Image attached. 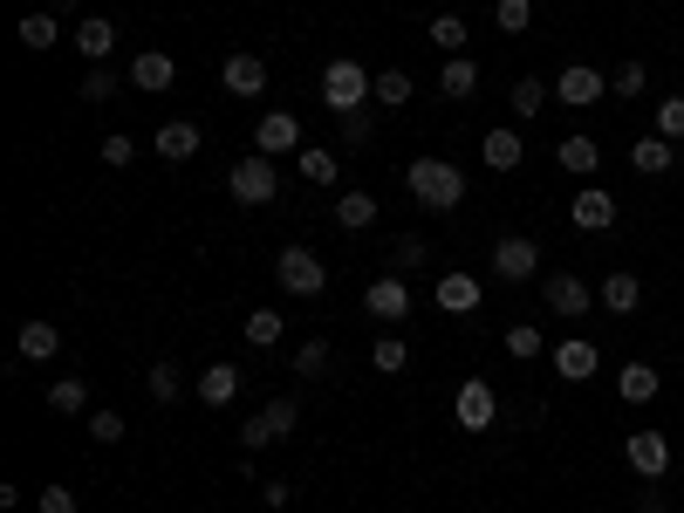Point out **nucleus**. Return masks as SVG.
Here are the masks:
<instances>
[{"label": "nucleus", "mask_w": 684, "mask_h": 513, "mask_svg": "<svg viewBox=\"0 0 684 513\" xmlns=\"http://www.w3.org/2000/svg\"><path fill=\"white\" fill-rule=\"evenodd\" d=\"M405 185H411V199L425 213H459L466 206V172L446 165V157H418V165L405 172Z\"/></svg>", "instance_id": "1"}, {"label": "nucleus", "mask_w": 684, "mask_h": 513, "mask_svg": "<svg viewBox=\"0 0 684 513\" xmlns=\"http://www.w3.org/2000/svg\"><path fill=\"white\" fill-rule=\"evenodd\" d=\"M321 103H329L336 116L364 110V103H370V69H364V62H349V55H336L329 69H321Z\"/></svg>", "instance_id": "2"}, {"label": "nucleus", "mask_w": 684, "mask_h": 513, "mask_svg": "<svg viewBox=\"0 0 684 513\" xmlns=\"http://www.w3.org/2000/svg\"><path fill=\"white\" fill-rule=\"evenodd\" d=\"M274 281L288 288V295H302V301H315L321 288H329V260L308 254V247H280L274 254Z\"/></svg>", "instance_id": "3"}, {"label": "nucleus", "mask_w": 684, "mask_h": 513, "mask_svg": "<svg viewBox=\"0 0 684 513\" xmlns=\"http://www.w3.org/2000/svg\"><path fill=\"white\" fill-rule=\"evenodd\" d=\"M226 192L239 206H274V192H280V178H274V157L267 151H247L239 165L226 172Z\"/></svg>", "instance_id": "4"}, {"label": "nucleus", "mask_w": 684, "mask_h": 513, "mask_svg": "<svg viewBox=\"0 0 684 513\" xmlns=\"http://www.w3.org/2000/svg\"><path fill=\"white\" fill-rule=\"evenodd\" d=\"M602 96H610V75L589 69V62H569L554 75V103H569V110H595Z\"/></svg>", "instance_id": "5"}, {"label": "nucleus", "mask_w": 684, "mask_h": 513, "mask_svg": "<svg viewBox=\"0 0 684 513\" xmlns=\"http://www.w3.org/2000/svg\"><path fill=\"white\" fill-rule=\"evenodd\" d=\"M452 418H459V431H487V424L500 418L493 383H487V377H466V383H459V398H452Z\"/></svg>", "instance_id": "6"}, {"label": "nucleus", "mask_w": 684, "mask_h": 513, "mask_svg": "<svg viewBox=\"0 0 684 513\" xmlns=\"http://www.w3.org/2000/svg\"><path fill=\"white\" fill-rule=\"evenodd\" d=\"M534 267H541V247L528 240V233H507V240L493 247V274L507 288H520V281H534Z\"/></svg>", "instance_id": "7"}, {"label": "nucleus", "mask_w": 684, "mask_h": 513, "mask_svg": "<svg viewBox=\"0 0 684 513\" xmlns=\"http://www.w3.org/2000/svg\"><path fill=\"white\" fill-rule=\"evenodd\" d=\"M418 301H411V288L397 281V274H377V281L364 288V315H377V322H405Z\"/></svg>", "instance_id": "8"}, {"label": "nucleus", "mask_w": 684, "mask_h": 513, "mask_svg": "<svg viewBox=\"0 0 684 513\" xmlns=\"http://www.w3.org/2000/svg\"><path fill=\"white\" fill-rule=\"evenodd\" d=\"M630 465H636V480H664V472H671V439H664V431H630Z\"/></svg>", "instance_id": "9"}, {"label": "nucleus", "mask_w": 684, "mask_h": 513, "mask_svg": "<svg viewBox=\"0 0 684 513\" xmlns=\"http://www.w3.org/2000/svg\"><path fill=\"white\" fill-rule=\"evenodd\" d=\"M569 219H575L582 233H610V226H616V199H610L602 185H582L575 199H569Z\"/></svg>", "instance_id": "10"}, {"label": "nucleus", "mask_w": 684, "mask_h": 513, "mask_svg": "<svg viewBox=\"0 0 684 513\" xmlns=\"http://www.w3.org/2000/svg\"><path fill=\"white\" fill-rule=\"evenodd\" d=\"M595 370H602V349H595V342H582V336H569V342H561V349H554V377H561V383H589Z\"/></svg>", "instance_id": "11"}, {"label": "nucleus", "mask_w": 684, "mask_h": 513, "mask_svg": "<svg viewBox=\"0 0 684 513\" xmlns=\"http://www.w3.org/2000/svg\"><path fill=\"white\" fill-rule=\"evenodd\" d=\"M431 301L446 308V315H472V308H479V274H466V267H452V274H438V288H431Z\"/></svg>", "instance_id": "12"}, {"label": "nucleus", "mask_w": 684, "mask_h": 513, "mask_svg": "<svg viewBox=\"0 0 684 513\" xmlns=\"http://www.w3.org/2000/svg\"><path fill=\"white\" fill-rule=\"evenodd\" d=\"M541 295H548V315H589V301H595L582 274H548Z\"/></svg>", "instance_id": "13"}, {"label": "nucleus", "mask_w": 684, "mask_h": 513, "mask_svg": "<svg viewBox=\"0 0 684 513\" xmlns=\"http://www.w3.org/2000/svg\"><path fill=\"white\" fill-rule=\"evenodd\" d=\"M131 83H137L144 96H165V90L178 83V62H172L165 49H144V55L131 62Z\"/></svg>", "instance_id": "14"}, {"label": "nucleus", "mask_w": 684, "mask_h": 513, "mask_svg": "<svg viewBox=\"0 0 684 513\" xmlns=\"http://www.w3.org/2000/svg\"><path fill=\"white\" fill-rule=\"evenodd\" d=\"M254 151H267V157L302 151V124H295L288 110H267V116H261V131H254Z\"/></svg>", "instance_id": "15"}, {"label": "nucleus", "mask_w": 684, "mask_h": 513, "mask_svg": "<svg viewBox=\"0 0 684 513\" xmlns=\"http://www.w3.org/2000/svg\"><path fill=\"white\" fill-rule=\"evenodd\" d=\"M220 83H226V96H261L267 90V62L261 55H226Z\"/></svg>", "instance_id": "16"}, {"label": "nucleus", "mask_w": 684, "mask_h": 513, "mask_svg": "<svg viewBox=\"0 0 684 513\" xmlns=\"http://www.w3.org/2000/svg\"><path fill=\"white\" fill-rule=\"evenodd\" d=\"M595 301H602V308H610V315H636V308H643V281H636V274H630V267H616V274H610V281H602V288H595Z\"/></svg>", "instance_id": "17"}, {"label": "nucleus", "mask_w": 684, "mask_h": 513, "mask_svg": "<svg viewBox=\"0 0 684 513\" xmlns=\"http://www.w3.org/2000/svg\"><path fill=\"white\" fill-rule=\"evenodd\" d=\"M14 349H21V363H49L55 349H62V329H55V322H42V315H34V322H21Z\"/></svg>", "instance_id": "18"}, {"label": "nucleus", "mask_w": 684, "mask_h": 513, "mask_svg": "<svg viewBox=\"0 0 684 513\" xmlns=\"http://www.w3.org/2000/svg\"><path fill=\"white\" fill-rule=\"evenodd\" d=\"M630 165H636V178H657V172H671V165H677V144L651 131V137H636V144H630Z\"/></svg>", "instance_id": "19"}, {"label": "nucleus", "mask_w": 684, "mask_h": 513, "mask_svg": "<svg viewBox=\"0 0 684 513\" xmlns=\"http://www.w3.org/2000/svg\"><path fill=\"white\" fill-rule=\"evenodd\" d=\"M479 157H487V172H513L520 165V157H528V144H520V131H487V137H479Z\"/></svg>", "instance_id": "20"}, {"label": "nucleus", "mask_w": 684, "mask_h": 513, "mask_svg": "<svg viewBox=\"0 0 684 513\" xmlns=\"http://www.w3.org/2000/svg\"><path fill=\"white\" fill-rule=\"evenodd\" d=\"M151 151L165 157V165H185V157L198 151V124H185V116H172V124H165V131L151 137Z\"/></svg>", "instance_id": "21"}, {"label": "nucleus", "mask_w": 684, "mask_h": 513, "mask_svg": "<svg viewBox=\"0 0 684 513\" xmlns=\"http://www.w3.org/2000/svg\"><path fill=\"white\" fill-rule=\"evenodd\" d=\"M657 383H664V377H657L651 363H623V370H616V398H623V404H651Z\"/></svg>", "instance_id": "22"}, {"label": "nucleus", "mask_w": 684, "mask_h": 513, "mask_svg": "<svg viewBox=\"0 0 684 513\" xmlns=\"http://www.w3.org/2000/svg\"><path fill=\"white\" fill-rule=\"evenodd\" d=\"M554 157H561V172H575V178H595V165H602V144L575 131V137H561V151H554Z\"/></svg>", "instance_id": "23"}, {"label": "nucleus", "mask_w": 684, "mask_h": 513, "mask_svg": "<svg viewBox=\"0 0 684 513\" xmlns=\"http://www.w3.org/2000/svg\"><path fill=\"white\" fill-rule=\"evenodd\" d=\"M75 49L90 55V69L116 49V21H103V14H90V21H75Z\"/></svg>", "instance_id": "24"}, {"label": "nucleus", "mask_w": 684, "mask_h": 513, "mask_svg": "<svg viewBox=\"0 0 684 513\" xmlns=\"http://www.w3.org/2000/svg\"><path fill=\"white\" fill-rule=\"evenodd\" d=\"M507 103H513V116H520V124H534V116H541V110L554 103V90L541 83V75H520V83H513V96H507Z\"/></svg>", "instance_id": "25"}, {"label": "nucleus", "mask_w": 684, "mask_h": 513, "mask_svg": "<svg viewBox=\"0 0 684 513\" xmlns=\"http://www.w3.org/2000/svg\"><path fill=\"white\" fill-rule=\"evenodd\" d=\"M198 398H206L213 411L233 404V398H239V370H233V363H206V377H198Z\"/></svg>", "instance_id": "26"}, {"label": "nucleus", "mask_w": 684, "mask_h": 513, "mask_svg": "<svg viewBox=\"0 0 684 513\" xmlns=\"http://www.w3.org/2000/svg\"><path fill=\"white\" fill-rule=\"evenodd\" d=\"M411 96H418V90H411V75H405V69H384L377 83H370V103H377V110H405Z\"/></svg>", "instance_id": "27"}, {"label": "nucleus", "mask_w": 684, "mask_h": 513, "mask_svg": "<svg viewBox=\"0 0 684 513\" xmlns=\"http://www.w3.org/2000/svg\"><path fill=\"white\" fill-rule=\"evenodd\" d=\"M295 172H302L308 185H336V178H343V157H336V151H295Z\"/></svg>", "instance_id": "28"}, {"label": "nucleus", "mask_w": 684, "mask_h": 513, "mask_svg": "<svg viewBox=\"0 0 684 513\" xmlns=\"http://www.w3.org/2000/svg\"><path fill=\"white\" fill-rule=\"evenodd\" d=\"M49 411H62V418H90V390H83V377L49 383Z\"/></svg>", "instance_id": "29"}, {"label": "nucleus", "mask_w": 684, "mask_h": 513, "mask_svg": "<svg viewBox=\"0 0 684 513\" xmlns=\"http://www.w3.org/2000/svg\"><path fill=\"white\" fill-rule=\"evenodd\" d=\"M377 219V199H370V192H343V199H336V226H349V233H364Z\"/></svg>", "instance_id": "30"}, {"label": "nucleus", "mask_w": 684, "mask_h": 513, "mask_svg": "<svg viewBox=\"0 0 684 513\" xmlns=\"http://www.w3.org/2000/svg\"><path fill=\"white\" fill-rule=\"evenodd\" d=\"M472 90H479V69H472L466 55H452V62H446V75H438V96H452V103H459V96H472Z\"/></svg>", "instance_id": "31"}, {"label": "nucleus", "mask_w": 684, "mask_h": 513, "mask_svg": "<svg viewBox=\"0 0 684 513\" xmlns=\"http://www.w3.org/2000/svg\"><path fill=\"white\" fill-rule=\"evenodd\" d=\"M62 42V28H55V14H28L21 21V49H34V55H49Z\"/></svg>", "instance_id": "32"}, {"label": "nucleus", "mask_w": 684, "mask_h": 513, "mask_svg": "<svg viewBox=\"0 0 684 513\" xmlns=\"http://www.w3.org/2000/svg\"><path fill=\"white\" fill-rule=\"evenodd\" d=\"M239 336H247L254 349H274V342H280V315H274V308H254L247 322H239Z\"/></svg>", "instance_id": "33"}, {"label": "nucleus", "mask_w": 684, "mask_h": 513, "mask_svg": "<svg viewBox=\"0 0 684 513\" xmlns=\"http://www.w3.org/2000/svg\"><path fill=\"white\" fill-rule=\"evenodd\" d=\"M261 424L274 431V439H295V424H302V411H295V398H274V404H261Z\"/></svg>", "instance_id": "34"}, {"label": "nucleus", "mask_w": 684, "mask_h": 513, "mask_svg": "<svg viewBox=\"0 0 684 513\" xmlns=\"http://www.w3.org/2000/svg\"><path fill=\"white\" fill-rule=\"evenodd\" d=\"M541 349H548V336H541L534 322H513V329H507V357L528 363V357H541Z\"/></svg>", "instance_id": "35"}, {"label": "nucleus", "mask_w": 684, "mask_h": 513, "mask_svg": "<svg viewBox=\"0 0 684 513\" xmlns=\"http://www.w3.org/2000/svg\"><path fill=\"white\" fill-rule=\"evenodd\" d=\"M493 21H500V34H528L534 28V0H500Z\"/></svg>", "instance_id": "36"}, {"label": "nucleus", "mask_w": 684, "mask_h": 513, "mask_svg": "<svg viewBox=\"0 0 684 513\" xmlns=\"http://www.w3.org/2000/svg\"><path fill=\"white\" fill-rule=\"evenodd\" d=\"M431 49L459 55V49H466V21H459V14H438V21H431Z\"/></svg>", "instance_id": "37"}, {"label": "nucleus", "mask_w": 684, "mask_h": 513, "mask_svg": "<svg viewBox=\"0 0 684 513\" xmlns=\"http://www.w3.org/2000/svg\"><path fill=\"white\" fill-rule=\"evenodd\" d=\"M405 363H411V349L397 342V336H384V342L370 349V370H384V377H397V370H405Z\"/></svg>", "instance_id": "38"}, {"label": "nucleus", "mask_w": 684, "mask_h": 513, "mask_svg": "<svg viewBox=\"0 0 684 513\" xmlns=\"http://www.w3.org/2000/svg\"><path fill=\"white\" fill-rule=\"evenodd\" d=\"M75 96H83V103H110V96H116V75L96 62V69L83 75V83H75Z\"/></svg>", "instance_id": "39"}, {"label": "nucleus", "mask_w": 684, "mask_h": 513, "mask_svg": "<svg viewBox=\"0 0 684 513\" xmlns=\"http://www.w3.org/2000/svg\"><path fill=\"white\" fill-rule=\"evenodd\" d=\"M96 157H103L110 172H124L131 157H137V137H124V131H116V137H103V144H96Z\"/></svg>", "instance_id": "40"}, {"label": "nucleus", "mask_w": 684, "mask_h": 513, "mask_svg": "<svg viewBox=\"0 0 684 513\" xmlns=\"http://www.w3.org/2000/svg\"><path fill=\"white\" fill-rule=\"evenodd\" d=\"M178 390H185V377H178V363H151V398H157V404H172V398H178Z\"/></svg>", "instance_id": "41"}, {"label": "nucleus", "mask_w": 684, "mask_h": 513, "mask_svg": "<svg viewBox=\"0 0 684 513\" xmlns=\"http://www.w3.org/2000/svg\"><path fill=\"white\" fill-rule=\"evenodd\" d=\"M657 137L684 144V96H664V103H657Z\"/></svg>", "instance_id": "42"}, {"label": "nucleus", "mask_w": 684, "mask_h": 513, "mask_svg": "<svg viewBox=\"0 0 684 513\" xmlns=\"http://www.w3.org/2000/svg\"><path fill=\"white\" fill-rule=\"evenodd\" d=\"M321 370H329V342L315 336V342H302V349H295V377H321Z\"/></svg>", "instance_id": "43"}, {"label": "nucleus", "mask_w": 684, "mask_h": 513, "mask_svg": "<svg viewBox=\"0 0 684 513\" xmlns=\"http://www.w3.org/2000/svg\"><path fill=\"white\" fill-rule=\"evenodd\" d=\"M90 439H96V445H116V439H124V418H116V411H90Z\"/></svg>", "instance_id": "44"}, {"label": "nucleus", "mask_w": 684, "mask_h": 513, "mask_svg": "<svg viewBox=\"0 0 684 513\" xmlns=\"http://www.w3.org/2000/svg\"><path fill=\"white\" fill-rule=\"evenodd\" d=\"M610 90H616V96H643V62H623V69L610 75Z\"/></svg>", "instance_id": "45"}, {"label": "nucleus", "mask_w": 684, "mask_h": 513, "mask_svg": "<svg viewBox=\"0 0 684 513\" xmlns=\"http://www.w3.org/2000/svg\"><path fill=\"white\" fill-rule=\"evenodd\" d=\"M343 144H370V103L343 116Z\"/></svg>", "instance_id": "46"}, {"label": "nucleus", "mask_w": 684, "mask_h": 513, "mask_svg": "<svg viewBox=\"0 0 684 513\" xmlns=\"http://www.w3.org/2000/svg\"><path fill=\"white\" fill-rule=\"evenodd\" d=\"M390 267H425V240H418V233H405V240H397Z\"/></svg>", "instance_id": "47"}, {"label": "nucleus", "mask_w": 684, "mask_h": 513, "mask_svg": "<svg viewBox=\"0 0 684 513\" xmlns=\"http://www.w3.org/2000/svg\"><path fill=\"white\" fill-rule=\"evenodd\" d=\"M42 513H83L69 486H42Z\"/></svg>", "instance_id": "48"}, {"label": "nucleus", "mask_w": 684, "mask_h": 513, "mask_svg": "<svg viewBox=\"0 0 684 513\" xmlns=\"http://www.w3.org/2000/svg\"><path fill=\"white\" fill-rule=\"evenodd\" d=\"M239 445H247V452H261V445H274V431L254 418V424H239Z\"/></svg>", "instance_id": "49"}, {"label": "nucleus", "mask_w": 684, "mask_h": 513, "mask_svg": "<svg viewBox=\"0 0 684 513\" xmlns=\"http://www.w3.org/2000/svg\"><path fill=\"white\" fill-rule=\"evenodd\" d=\"M261 500H267V506H288V500H295V486H288V480H267V493H261Z\"/></svg>", "instance_id": "50"}]
</instances>
